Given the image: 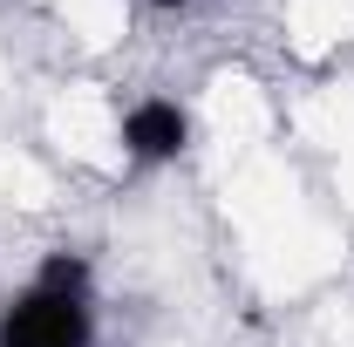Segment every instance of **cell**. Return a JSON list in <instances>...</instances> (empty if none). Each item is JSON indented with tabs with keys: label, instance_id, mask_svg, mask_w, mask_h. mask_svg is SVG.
<instances>
[{
	"label": "cell",
	"instance_id": "1",
	"mask_svg": "<svg viewBox=\"0 0 354 347\" xmlns=\"http://www.w3.org/2000/svg\"><path fill=\"white\" fill-rule=\"evenodd\" d=\"M0 347H88V306L82 293L35 286L0 313Z\"/></svg>",
	"mask_w": 354,
	"mask_h": 347
},
{
	"label": "cell",
	"instance_id": "2",
	"mask_svg": "<svg viewBox=\"0 0 354 347\" xmlns=\"http://www.w3.org/2000/svg\"><path fill=\"white\" fill-rule=\"evenodd\" d=\"M123 143H130L136 164H171L177 150L191 143V123H184V109H177V102L150 95V102H136L130 116H123Z\"/></svg>",
	"mask_w": 354,
	"mask_h": 347
},
{
	"label": "cell",
	"instance_id": "3",
	"mask_svg": "<svg viewBox=\"0 0 354 347\" xmlns=\"http://www.w3.org/2000/svg\"><path fill=\"white\" fill-rule=\"evenodd\" d=\"M41 286H62V293H88V265L75 259V252H55V259L41 265Z\"/></svg>",
	"mask_w": 354,
	"mask_h": 347
},
{
	"label": "cell",
	"instance_id": "4",
	"mask_svg": "<svg viewBox=\"0 0 354 347\" xmlns=\"http://www.w3.org/2000/svg\"><path fill=\"white\" fill-rule=\"evenodd\" d=\"M157 7H191V0H157Z\"/></svg>",
	"mask_w": 354,
	"mask_h": 347
}]
</instances>
